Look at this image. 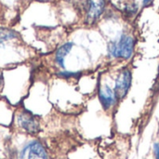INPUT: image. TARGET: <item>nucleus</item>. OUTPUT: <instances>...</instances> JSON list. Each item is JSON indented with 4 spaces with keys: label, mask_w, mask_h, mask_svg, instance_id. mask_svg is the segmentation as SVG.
Wrapping results in <instances>:
<instances>
[{
    "label": "nucleus",
    "mask_w": 159,
    "mask_h": 159,
    "mask_svg": "<svg viewBox=\"0 0 159 159\" xmlns=\"http://www.w3.org/2000/svg\"><path fill=\"white\" fill-rule=\"evenodd\" d=\"M99 99L102 107L105 110H107L115 104L116 100V95L108 86L105 85L101 87L99 89Z\"/></svg>",
    "instance_id": "obj_6"
},
{
    "label": "nucleus",
    "mask_w": 159,
    "mask_h": 159,
    "mask_svg": "<svg viewBox=\"0 0 159 159\" xmlns=\"http://www.w3.org/2000/svg\"><path fill=\"white\" fill-rule=\"evenodd\" d=\"M153 0H143V6H148L152 3Z\"/></svg>",
    "instance_id": "obj_11"
},
{
    "label": "nucleus",
    "mask_w": 159,
    "mask_h": 159,
    "mask_svg": "<svg viewBox=\"0 0 159 159\" xmlns=\"http://www.w3.org/2000/svg\"><path fill=\"white\" fill-rule=\"evenodd\" d=\"M18 127L30 135H35L40 131V123L37 117L27 110H20L16 116Z\"/></svg>",
    "instance_id": "obj_2"
},
{
    "label": "nucleus",
    "mask_w": 159,
    "mask_h": 159,
    "mask_svg": "<svg viewBox=\"0 0 159 159\" xmlns=\"http://www.w3.org/2000/svg\"><path fill=\"white\" fill-rule=\"evenodd\" d=\"M59 75L61 76H63V77H74V76H75V75H77V74H75V73H60Z\"/></svg>",
    "instance_id": "obj_10"
},
{
    "label": "nucleus",
    "mask_w": 159,
    "mask_h": 159,
    "mask_svg": "<svg viewBox=\"0 0 159 159\" xmlns=\"http://www.w3.org/2000/svg\"><path fill=\"white\" fill-rule=\"evenodd\" d=\"M16 33L10 29H7V28H0V44L5 42V41H8L10 39H13L16 37Z\"/></svg>",
    "instance_id": "obj_8"
},
{
    "label": "nucleus",
    "mask_w": 159,
    "mask_h": 159,
    "mask_svg": "<svg viewBox=\"0 0 159 159\" xmlns=\"http://www.w3.org/2000/svg\"><path fill=\"white\" fill-rule=\"evenodd\" d=\"M2 84H3V76H2V73L0 71V88L2 86Z\"/></svg>",
    "instance_id": "obj_12"
},
{
    "label": "nucleus",
    "mask_w": 159,
    "mask_h": 159,
    "mask_svg": "<svg viewBox=\"0 0 159 159\" xmlns=\"http://www.w3.org/2000/svg\"><path fill=\"white\" fill-rule=\"evenodd\" d=\"M74 44L72 42H68L63 44L62 46H61L58 50L55 53V61L57 62V64L61 67L64 68V60L66 58V56L69 54V52L72 50Z\"/></svg>",
    "instance_id": "obj_7"
},
{
    "label": "nucleus",
    "mask_w": 159,
    "mask_h": 159,
    "mask_svg": "<svg viewBox=\"0 0 159 159\" xmlns=\"http://www.w3.org/2000/svg\"><path fill=\"white\" fill-rule=\"evenodd\" d=\"M27 159H48L44 145L39 141H33L26 145Z\"/></svg>",
    "instance_id": "obj_4"
},
{
    "label": "nucleus",
    "mask_w": 159,
    "mask_h": 159,
    "mask_svg": "<svg viewBox=\"0 0 159 159\" xmlns=\"http://www.w3.org/2000/svg\"><path fill=\"white\" fill-rule=\"evenodd\" d=\"M105 7V0H89L88 21L93 23L102 14Z\"/></svg>",
    "instance_id": "obj_5"
},
{
    "label": "nucleus",
    "mask_w": 159,
    "mask_h": 159,
    "mask_svg": "<svg viewBox=\"0 0 159 159\" xmlns=\"http://www.w3.org/2000/svg\"><path fill=\"white\" fill-rule=\"evenodd\" d=\"M134 50V39L129 36L123 34L118 41L111 43L109 45V52L113 57L122 58L125 60L129 59L132 56Z\"/></svg>",
    "instance_id": "obj_1"
},
{
    "label": "nucleus",
    "mask_w": 159,
    "mask_h": 159,
    "mask_svg": "<svg viewBox=\"0 0 159 159\" xmlns=\"http://www.w3.org/2000/svg\"><path fill=\"white\" fill-rule=\"evenodd\" d=\"M131 85V73L129 70H123L116 81V86H115V93L116 95V98L122 99L124 98L127 93L129 92V89Z\"/></svg>",
    "instance_id": "obj_3"
},
{
    "label": "nucleus",
    "mask_w": 159,
    "mask_h": 159,
    "mask_svg": "<svg viewBox=\"0 0 159 159\" xmlns=\"http://www.w3.org/2000/svg\"><path fill=\"white\" fill-rule=\"evenodd\" d=\"M154 151H155L156 159H159V143H156L154 145Z\"/></svg>",
    "instance_id": "obj_9"
}]
</instances>
